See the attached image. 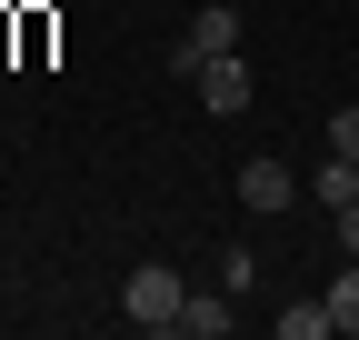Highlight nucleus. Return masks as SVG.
Returning <instances> with one entry per match:
<instances>
[{"instance_id":"1","label":"nucleus","mask_w":359,"mask_h":340,"mask_svg":"<svg viewBox=\"0 0 359 340\" xmlns=\"http://www.w3.org/2000/svg\"><path fill=\"white\" fill-rule=\"evenodd\" d=\"M180 301H190V290H180V270H170V261H140V270L120 280V310L140 320V330H180Z\"/></svg>"},{"instance_id":"2","label":"nucleus","mask_w":359,"mask_h":340,"mask_svg":"<svg viewBox=\"0 0 359 340\" xmlns=\"http://www.w3.org/2000/svg\"><path fill=\"white\" fill-rule=\"evenodd\" d=\"M219 51H240V11H230V0H210V11H200L190 30H180V51H170V70L190 80V70H200V60H219Z\"/></svg>"},{"instance_id":"3","label":"nucleus","mask_w":359,"mask_h":340,"mask_svg":"<svg viewBox=\"0 0 359 340\" xmlns=\"http://www.w3.org/2000/svg\"><path fill=\"white\" fill-rule=\"evenodd\" d=\"M190 91H200V110H210V120H240V110H250V70H240V51L200 60V70H190Z\"/></svg>"},{"instance_id":"4","label":"nucleus","mask_w":359,"mask_h":340,"mask_svg":"<svg viewBox=\"0 0 359 340\" xmlns=\"http://www.w3.org/2000/svg\"><path fill=\"white\" fill-rule=\"evenodd\" d=\"M290 200H299V170L290 160H269V150L240 160V210H250V221H269V210H290Z\"/></svg>"},{"instance_id":"5","label":"nucleus","mask_w":359,"mask_h":340,"mask_svg":"<svg viewBox=\"0 0 359 340\" xmlns=\"http://www.w3.org/2000/svg\"><path fill=\"white\" fill-rule=\"evenodd\" d=\"M309 200H320V210H339V200H359V160H349V150H330L320 170H309Z\"/></svg>"},{"instance_id":"6","label":"nucleus","mask_w":359,"mask_h":340,"mask_svg":"<svg viewBox=\"0 0 359 340\" xmlns=\"http://www.w3.org/2000/svg\"><path fill=\"white\" fill-rule=\"evenodd\" d=\"M339 320H330V290H320V301H290L280 310V340H330Z\"/></svg>"},{"instance_id":"7","label":"nucleus","mask_w":359,"mask_h":340,"mask_svg":"<svg viewBox=\"0 0 359 340\" xmlns=\"http://www.w3.org/2000/svg\"><path fill=\"white\" fill-rule=\"evenodd\" d=\"M180 330H190V340H230V301H200V290H190V301H180Z\"/></svg>"},{"instance_id":"8","label":"nucleus","mask_w":359,"mask_h":340,"mask_svg":"<svg viewBox=\"0 0 359 340\" xmlns=\"http://www.w3.org/2000/svg\"><path fill=\"white\" fill-rule=\"evenodd\" d=\"M330 320H339V330H359V261L330 280Z\"/></svg>"},{"instance_id":"9","label":"nucleus","mask_w":359,"mask_h":340,"mask_svg":"<svg viewBox=\"0 0 359 340\" xmlns=\"http://www.w3.org/2000/svg\"><path fill=\"white\" fill-rule=\"evenodd\" d=\"M330 240H339V261H359V200H339V210H330Z\"/></svg>"},{"instance_id":"10","label":"nucleus","mask_w":359,"mask_h":340,"mask_svg":"<svg viewBox=\"0 0 359 340\" xmlns=\"http://www.w3.org/2000/svg\"><path fill=\"white\" fill-rule=\"evenodd\" d=\"M330 150H349V160H359V100H339V110H330Z\"/></svg>"}]
</instances>
